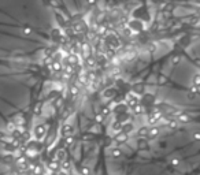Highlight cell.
I'll return each instance as SVG.
<instances>
[{"label": "cell", "mask_w": 200, "mask_h": 175, "mask_svg": "<svg viewBox=\"0 0 200 175\" xmlns=\"http://www.w3.org/2000/svg\"><path fill=\"white\" fill-rule=\"evenodd\" d=\"M45 134H47V129H45V126L44 125H36L34 127H33V137L36 138V140H43V138L45 137Z\"/></svg>", "instance_id": "1"}, {"label": "cell", "mask_w": 200, "mask_h": 175, "mask_svg": "<svg viewBox=\"0 0 200 175\" xmlns=\"http://www.w3.org/2000/svg\"><path fill=\"white\" fill-rule=\"evenodd\" d=\"M73 133H74V127L69 125V123H64L63 126H62V136L63 137H69V136H73Z\"/></svg>", "instance_id": "2"}, {"label": "cell", "mask_w": 200, "mask_h": 175, "mask_svg": "<svg viewBox=\"0 0 200 175\" xmlns=\"http://www.w3.org/2000/svg\"><path fill=\"white\" fill-rule=\"evenodd\" d=\"M115 88H106L104 90L101 92V97L103 99H113L114 96H115Z\"/></svg>", "instance_id": "3"}, {"label": "cell", "mask_w": 200, "mask_h": 175, "mask_svg": "<svg viewBox=\"0 0 200 175\" xmlns=\"http://www.w3.org/2000/svg\"><path fill=\"white\" fill-rule=\"evenodd\" d=\"M159 134H161V129L156 127V126H152V127H148V136H147V138L154 140V138H156Z\"/></svg>", "instance_id": "4"}, {"label": "cell", "mask_w": 200, "mask_h": 175, "mask_svg": "<svg viewBox=\"0 0 200 175\" xmlns=\"http://www.w3.org/2000/svg\"><path fill=\"white\" fill-rule=\"evenodd\" d=\"M115 142H119V144H122V142H126L128 140H129V136L128 134H125L123 131H118L115 136H114V138H113Z\"/></svg>", "instance_id": "5"}, {"label": "cell", "mask_w": 200, "mask_h": 175, "mask_svg": "<svg viewBox=\"0 0 200 175\" xmlns=\"http://www.w3.org/2000/svg\"><path fill=\"white\" fill-rule=\"evenodd\" d=\"M85 66H86L89 70H91V69H92V70L96 69V66H97L96 59H95L93 56H91V55H89V56H86V58H85Z\"/></svg>", "instance_id": "6"}, {"label": "cell", "mask_w": 200, "mask_h": 175, "mask_svg": "<svg viewBox=\"0 0 200 175\" xmlns=\"http://www.w3.org/2000/svg\"><path fill=\"white\" fill-rule=\"evenodd\" d=\"M67 63L71 64L73 67L77 66V64H80V56H78V55H74V53H69V55H67Z\"/></svg>", "instance_id": "7"}, {"label": "cell", "mask_w": 200, "mask_h": 175, "mask_svg": "<svg viewBox=\"0 0 200 175\" xmlns=\"http://www.w3.org/2000/svg\"><path fill=\"white\" fill-rule=\"evenodd\" d=\"M134 130V125L132 122H125L122 123V127H121V131H123L125 134H128L129 136V133H132Z\"/></svg>", "instance_id": "8"}, {"label": "cell", "mask_w": 200, "mask_h": 175, "mask_svg": "<svg viewBox=\"0 0 200 175\" xmlns=\"http://www.w3.org/2000/svg\"><path fill=\"white\" fill-rule=\"evenodd\" d=\"M137 148H139V151H149V145H148V141H147L145 138H140L139 141H137Z\"/></svg>", "instance_id": "9"}, {"label": "cell", "mask_w": 200, "mask_h": 175, "mask_svg": "<svg viewBox=\"0 0 200 175\" xmlns=\"http://www.w3.org/2000/svg\"><path fill=\"white\" fill-rule=\"evenodd\" d=\"M178 123H188L191 122V116L189 114H185V112H180L177 115V119H176Z\"/></svg>", "instance_id": "10"}, {"label": "cell", "mask_w": 200, "mask_h": 175, "mask_svg": "<svg viewBox=\"0 0 200 175\" xmlns=\"http://www.w3.org/2000/svg\"><path fill=\"white\" fill-rule=\"evenodd\" d=\"M54 160L55 161H58V163L66 160V151H64V149H58V152H56V155H55Z\"/></svg>", "instance_id": "11"}, {"label": "cell", "mask_w": 200, "mask_h": 175, "mask_svg": "<svg viewBox=\"0 0 200 175\" xmlns=\"http://www.w3.org/2000/svg\"><path fill=\"white\" fill-rule=\"evenodd\" d=\"M132 111H133V115H143L144 112H145V107L143 106V104H137V106H134L133 108H132Z\"/></svg>", "instance_id": "12"}, {"label": "cell", "mask_w": 200, "mask_h": 175, "mask_svg": "<svg viewBox=\"0 0 200 175\" xmlns=\"http://www.w3.org/2000/svg\"><path fill=\"white\" fill-rule=\"evenodd\" d=\"M132 93H134L136 96H137V94H144V93H145V90H144V84L133 85V90H132Z\"/></svg>", "instance_id": "13"}, {"label": "cell", "mask_w": 200, "mask_h": 175, "mask_svg": "<svg viewBox=\"0 0 200 175\" xmlns=\"http://www.w3.org/2000/svg\"><path fill=\"white\" fill-rule=\"evenodd\" d=\"M128 109H129V108H128V106L121 103V104L115 106V108L113 109V112H116V114H126V112H128Z\"/></svg>", "instance_id": "14"}, {"label": "cell", "mask_w": 200, "mask_h": 175, "mask_svg": "<svg viewBox=\"0 0 200 175\" xmlns=\"http://www.w3.org/2000/svg\"><path fill=\"white\" fill-rule=\"evenodd\" d=\"M49 69H51V71H52L54 74H58V73H61V71H62L63 66H62L61 62H54V63L49 66Z\"/></svg>", "instance_id": "15"}, {"label": "cell", "mask_w": 200, "mask_h": 175, "mask_svg": "<svg viewBox=\"0 0 200 175\" xmlns=\"http://www.w3.org/2000/svg\"><path fill=\"white\" fill-rule=\"evenodd\" d=\"M59 168H62V174L69 172L70 168H71V163L67 161V160H63V161H61V164H59Z\"/></svg>", "instance_id": "16"}, {"label": "cell", "mask_w": 200, "mask_h": 175, "mask_svg": "<svg viewBox=\"0 0 200 175\" xmlns=\"http://www.w3.org/2000/svg\"><path fill=\"white\" fill-rule=\"evenodd\" d=\"M122 153L123 152L119 148H111V149H110V155H111L113 159H119V157L122 156Z\"/></svg>", "instance_id": "17"}, {"label": "cell", "mask_w": 200, "mask_h": 175, "mask_svg": "<svg viewBox=\"0 0 200 175\" xmlns=\"http://www.w3.org/2000/svg\"><path fill=\"white\" fill-rule=\"evenodd\" d=\"M178 125H180V123L176 121V118H171V119H169V121L166 122V126H167V129H170V130L178 129Z\"/></svg>", "instance_id": "18"}, {"label": "cell", "mask_w": 200, "mask_h": 175, "mask_svg": "<svg viewBox=\"0 0 200 175\" xmlns=\"http://www.w3.org/2000/svg\"><path fill=\"white\" fill-rule=\"evenodd\" d=\"M137 136L140 138H147V136H148V126H141L137 130Z\"/></svg>", "instance_id": "19"}, {"label": "cell", "mask_w": 200, "mask_h": 175, "mask_svg": "<svg viewBox=\"0 0 200 175\" xmlns=\"http://www.w3.org/2000/svg\"><path fill=\"white\" fill-rule=\"evenodd\" d=\"M69 92H70V94H71V97L76 99L78 94H80V88H78L77 85H71L69 88Z\"/></svg>", "instance_id": "20"}, {"label": "cell", "mask_w": 200, "mask_h": 175, "mask_svg": "<svg viewBox=\"0 0 200 175\" xmlns=\"http://www.w3.org/2000/svg\"><path fill=\"white\" fill-rule=\"evenodd\" d=\"M169 163L173 166V167H178V166L181 164V159H180L178 156H173V157H170L169 159Z\"/></svg>", "instance_id": "21"}, {"label": "cell", "mask_w": 200, "mask_h": 175, "mask_svg": "<svg viewBox=\"0 0 200 175\" xmlns=\"http://www.w3.org/2000/svg\"><path fill=\"white\" fill-rule=\"evenodd\" d=\"M16 129V126H15V123H14V121H8L7 125H6V130H7V133H13L14 130Z\"/></svg>", "instance_id": "22"}, {"label": "cell", "mask_w": 200, "mask_h": 175, "mask_svg": "<svg viewBox=\"0 0 200 175\" xmlns=\"http://www.w3.org/2000/svg\"><path fill=\"white\" fill-rule=\"evenodd\" d=\"M59 164H61V163H58V161L52 160V161L48 164V168H49L51 171H54V172H58V170H59Z\"/></svg>", "instance_id": "23"}, {"label": "cell", "mask_w": 200, "mask_h": 175, "mask_svg": "<svg viewBox=\"0 0 200 175\" xmlns=\"http://www.w3.org/2000/svg\"><path fill=\"white\" fill-rule=\"evenodd\" d=\"M121 127H122V123L119 122V121H114L113 125H111V130H113V131H116V133L121 131Z\"/></svg>", "instance_id": "24"}, {"label": "cell", "mask_w": 200, "mask_h": 175, "mask_svg": "<svg viewBox=\"0 0 200 175\" xmlns=\"http://www.w3.org/2000/svg\"><path fill=\"white\" fill-rule=\"evenodd\" d=\"M78 174L80 175H91V168L88 167V166H82V167H80Z\"/></svg>", "instance_id": "25"}, {"label": "cell", "mask_w": 200, "mask_h": 175, "mask_svg": "<svg viewBox=\"0 0 200 175\" xmlns=\"http://www.w3.org/2000/svg\"><path fill=\"white\" fill-rule=\"evenodd\" d=\"M166 84H167V77L161 74V75L158 77V85H159V86H163V85H166Z\"/></svg>", "instance_id": "26"}, {"label": "cell", "mask_w": 200, "mask_h": 175, "mask_svg": "<svg viewBox=\"0 0 200 175\" xmlns=\"http://www.w3.org/2000/svg\"><path fill=\"white\" fill-rule=\"evenodd\" d=\"M82 141H93L95 140V136H93L92 133H84L82 134V137H81Z\"/></svg>", "instance_id": "27"}, {"label": "cell", "mask_w": 200, "mask_h": 175, "mask_svg": "<svg viewBox=\"0 0 200 175\" xmlns=\"http://www.w3.org/2000/svg\"><path fill=\"white\" fill-rule=\"evenodd\" d=\"M122 34L125 37H132V34H133V30H132L129 26H125L122 29Z\"/></svg>", "instance_id": "28"}, {"label": "cell", "mask_w": 200, "mask_h": 175, "mask_svg": "<svg viewBox=\"0 0 200 175\" xmlns=\"http://www.w3.org/2000/svg\"><path fill=\"white\" fill-rule=\"evenodd\" d=\"M14 161L16 163V166L21 167V166H23V164H26V157H25V156H19V157H16Z\"/></svg>", "instance_id": "29"}, {"label": "cell", "mask_w": 200, "mask_h": 175, "mask_svg": "<svg viewBox=\"0 0 200 175\" xmlns=\"http://www.w3.org/2000/svg\"><path fill=\"white\" fill-rule=\"evenodd\" d=\"M41 108H43V104H41V103H37V104L34 106V108H33V114L39 116V115L41 114Z\"/></svg>", "instance_id": "30"}, {"label": "cell", "mask_w": 200, "mask_h": 175, "mask_svg": "<svg viewBox=\"0 0 200 175\" xmlns=\"http://www.w3.org/2000/svg\"><path fill=\"white\" fill-rule=\"evenodd\" d=\"M52 63H54V59H52L51 56H44V59H43V64H44V66H48V67H49Z\"/></svg>", "instance_id": "31"}, {"label": "cell", "mask_w": 200, "mask_h": 175, "mask_svg": "<svg viewBox=\"0 0 200 175\" xmlns=\"http://www.w3.org/2000/svg\"><path fill=\"white\" fill-rule=\"evenodd\" d=\"M64 144L67 145V146H71V145L74 144V137H73V136H69V137H64Z\"/></svg>", "instance_id": "32"}, {"label": "cell", "mask_w": 200, "mask_h": 175, "mask_svg": "<svg viewBox=\"0 0 200 175\" xmlns=\"http://www.w3.org/2000/svg\"><path fill=\"white\" fill-rule=\"evenodd\" d=\"M48 3H49V6H51V7H54L55 10H58L59 6H61V1H59V0H49Z\"/></svg>", "instance_id": "33"}, {"label": "cell", "mask_w": 200, "mask_h": 175, "mask_svg": "<svg viewBox=\"0 0 200 175\" xmlns=\"http://www.w3.org/2000/svg\"><path fill=\"white\" fill-rule=\"evenodd\" d=\"M54 106H55V108L61 109L62 106H63V99H62V97H59L58 100H55V101H54Z\"/></svg>", "instance_id": "34"}, {"label": "cell", "mask_w": 200, "mask_h": 175, "mask_svg": "<svg viewBox=\"0 0 200 175\" xmlns=\"http://www.w3.org/2000/svg\"><path fill=\"white\" fill-rule=\"evenodd\" d=\"M3 160H4L6 163H13V161H14L15 159H14V156H13L11 153H7V155H6V156L3 157Z\"/></svg>", "instance_id": "35"}, {"label": "cell", "mask_w": 200, "mask_h": 175, "mask_svg": "<svg viewBox=\"0 0 200 175\" xmlns=\"http://www.w3.org/2000/svg\"><path fill=\"white\" fill-rule=\"evenodd\" d=\"M181 62V56L180 55H173V58H171V63L176 66V64H178Z\"/></svg>", "instance_id": "36"}, {"label": "cell", "mask_w": 200, "mask_h": 175, "mask_svg": "<svg viewBox=\"0 0 200 175\" xmlns=\"http://www.w3.org/2000/svg\"><path fill=\"white\" fill-rule=\"evenodd\" d=\"M110 112H111V111H110V108H108V107H103V108H101V111H100L99 114H101L104 118H106V116H108V115H110Z\"/></svg>", "instance_id": "37"}, {"label": "cell", "mask_w": 200, "mask_h": 175, "mask_svg": "<svg viewBox=\"0 0 200 175\" xmlns=\"http://www.w3.org/2000/svg\"><path fill=\"white\" fill-rule=\"evenodd\" d=\"M22 31L25 36H30L32 33H33V30H32V28H29V26H23L22 28Z\"/></svg>", "instance_id": "38"}, {"label": "cell", "mask_w": 200, "mask_h": 175, "mask_svg": "<svg viewBox=\"0 0 200 175\" xmlns=\"http://www.w3.org/2000/svg\"><path fill=\"white\" fill-rule=\"evenodd\" d=\"M103 121H104V116H103L101 114H96V115H95V122L97 123V125H99V123H101Z\"/></svg>", "instance_id": "39"}, {"label": "cell", "mask_w": 200, "mask_h": 175, "mask_svg": "<svg viewBox=\"0 0 200 175\" xmlns=\"http://www.w3.org/2000/svg\"><path fill=\"white\" fill-rule=\"evenodd\" d=\"M192 82H193V86H199V82H200V75L199 74H195V75H193Z\"/></svg>", "instance_id": "40"}, {"label": "cell", "mask_w": 200, "mask_h": 175, "mask_svg": "<svg viewBox=\"0 0 200 175\" xmlns=\"http://www.w3.org/2000/svg\"><path fill=\"white\" fill-rule=\"evenodd\" d=\"M52 53H54L52 48H45L44 49V56H52Z\"/></svg>", "instance_id": "41"}, {"label": "cell", "mask_w": 200, "mask_h": 175, "mask_svg": "<svg viewBox=\"0 0 200 175\" xmlns=\"http://www.w3.org/2000/svg\"><path fill=\"white\" fill-rule=\"evenodd\" d=\"M173 10H174V6H173V4H166V7H164L163 11H164V12H171Z\"/></svg>", "instance_id": "42"}, {"label": "cell", "mask_w": 200, "mask_h": 175, "mask_svg": "<svg viewBox=\"0 0 200 175\" xmlns=\"http://www.w3.org/2000/svg\"><path fill=\"white\" fill-rule=\"evenodd\" d=\"M189 92H191V93H195V94H199V86H191V88H189Z\"/></svg>", "instance_id": "43"}, {"label": "cell", "mask_w": 200, "mask_h": 175, "mask_svg": "<svg viewBox=\"0 0 200 175\" xmlns=\"http://www.w3.org/2000/svg\"><path fill=\"white\" fill-rule=\"evenodd\" d=\"M186 97H188V100H195L196 97H197V94H195V93H191V92H188V93H186Z\"/></svg>", "instance_id": "44"}, {"label": "cell", "mask_w": 200, "mask_h": 175, "mask_svg": "<svg viewBox=\"0 0 200 175\" xmlns=\"http://www.w3.org/2000/svg\"><path fill=\"white\" fill-rule=\"evenodd\" d=\"M13 55H15V56H19V55H23V51H21V49H18V51H13Z\"/></svg>", "instance_id": "45"}, {"label": "cell", "mask_w": 200, "mask_h": 175, "mask_svg": "<svg viewBox=\"0 0 200 175\" xmlns=\"http://www.w3.org/2000/svg\"><path fill=\"white\" fill-rule=\"evenodd\" d=\"M86 1H88V4H89V6H95V4L97 3V0H86Z\"/></svg>", "instance_id": "46"}, {"label": "cell", "mask_w": 200, "mask_h": 175, "mask_svg": "<svg viewBox=\"0 0 200 175\" xmlns=\"http://www.w3.org/2000/svg\"><path fill=\"white\" fill-rule=\"evenodd\" d=\"M193 138H195L196 141H199V140H200V134H199V133H195V134H193Z\"/></svg>", "instance_id": "47"}, {"label": "cell", "mask_w": 200, "mask_h": 175, "mask_svg": "<svg viewBox=\"0 0 200 175\" xmlns=\"http://www.w3.org/2000/svg\"><path fill=\"white\" fill-rule=\"evenodd\" d=\"M54 175H62V172H54Z\"/></svg>", "instance_id": "48"}, {"label": "cell", "mask_w": 200, "mask_h": 175, "mask_svg": "<svg viewBox=\"0 0 200 175\" xmlns=\"http://www.w3.org/2000/svg\"><path fill=\"white\" fill-rule=\"evenodd\" d=\"M18 175H25V174H18Z\"/></svg>", "instance_id": "49"}]
</instances>
